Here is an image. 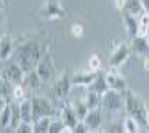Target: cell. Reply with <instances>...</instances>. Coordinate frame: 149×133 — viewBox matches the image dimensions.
Returning <instances> with one entry per match:
<instances>
[{
	"mask_svg": "<svg viewBox=\"0 0 149 133\" xmlns=\"http://www.w3.org/2000/svg\"><path fill=\"white\" fill-rule=\"evenodd\" d=\"M48 50V47H43L42 42L38 40V37L35 35H27L23 37L20 42L15 43V50H13V57L17 63L20 65L23 72L28 73L35 70L38 60L43 57V53Z\"/></svg>",
	"mask_w": 149,
	"mask_h": 133,
	"instance_id": "obj_1",
	"label": "cell"
},
{
	"mask_svg": "<svg viewBox=\"0 0 149 133\" xmlns=\"http://www.w3.org/2000/svg\"><path fill=\"white\" fill-rule=\"evenodd\" d=\"M124 108L128 112L129 117H133L136 122H139L141 125H148V106L146 101L133 90H126L124 91Z\"/></svg>",
	"mask_w": 149,
	"mask_h": 133,
	"instance_id": "obj_2",
	"label": "cell"
},
{
	"mask_svg": "<svg viewBox=\"0 0 149 133\" xmlns=\"http://www.w3.org/2000/svg\"><path fill=\"white\" fill-rule=\"evenodd\" d=\"M71 75L73 72L71 70H66L63 73H60V77L53 82L52 85V91L53 95L58 98V100H66L70 95V91L73 88V82H71Z\"/></svg>",
	"mask_w": 149,
	"mask_h": 133,
	"instance_id": "obj_3",
	"label": "cell"
},
{
	"mask_svg": "<svg viewBox=\"0 0 149 133\" xmlns=\"http://www.w3.org/2000/svg\"><path fill=\"white\" fill-rule=\"evenodd\" d=\"M101 108L108 110V112H119L121 108H124V91L118 90H106L101 95Z\"/></svg>",
	"mask_w": 149,
	"mask_h": 133,
	"instance_id": "obj_4",
	"label": "cell"
},
{
	"mask_svg": "<svg viewBox=\"0 0 149 133\" xmlns=\"http://www.w3.org/2000/svg\"><path fill=\"white\" fill-rule=\"evenodd\" d=\"M32 108H33V122H37L43 117H53L56 113L52 101L45 96H38V95H32Z\"/></svg>",
	"mask_w": 149,
	"mask_h": 133,
	"instance_id": "obj_5",
	"label": "cell"
},
{
	"mask_svg": "<svg viewBox=\"0 0 149 133\" xmlns=\"http://www.w3.org/2000/svg\"><path fill=\"white\" fill-rule=\"evenodd\" d=\"M129 57H131V47L128 43H124V42L116 43L111 50V55H109V67L119 68V67H123L128 62Z\"/></svg>",
	"mask_w": 149,
	"mask_h": 133,
	"instance_id": "obj_6",
	"label": "cell"
},
{
	"mask_svg": "<svg viewBox=\"0 0 149 133\" xmlns=\"http://www.w3.org/2000/svg\"><path fill=\"white\" fill-rule=\"evenodd\" d=\"M2 77L17 85V83H22L23 82L25 72H23V68L17 63L15 60L10 58V60H5V63H3V73H2Z\"/></svg>",
	"mask_w": 149,
	"mask_h": 133,
	"instance_id": "obj_7",
	"label": "cell"
},
{
	"mask_svg": "<svg viewBox=\"0 0 149 133\" xmlns=\"http://www.w3.org/2000/svg\"><path fill=\"white\" fill-rule=\"evenodd\" d=\"M40 17L47 20H56L65 17V8L61 7L60 0H45L43 7L40 8Z\"/></svg>",
	"mask_w": 149,
	"mask_h": 133,
	"instance_id": "obj_8",
	"label": "cell"
},
{
	"mask_svg": "<svg viewBox=\"0 0 149 133\" xmlns=\"http://www.w3.org/2000/svg\"><path fill=\"white\" fill-rule=\"evenodd\" d=\"M35 72L38 73L40 80H42L43 83H47L52 80V75H53V60H52V55L50 52H45L43 53V57L38 60L37 67H35Z\"/></svg>",
	"mask_w": 149,
	"mask_h": 133,
	"instance_id": "obj_9",
	"label": "cell"
},
{
	"mask_svg": "<svg viewBox=\"0 0 149 133\" xmlns=\"http://www.w3.org/2000/svg\"><path fill=\"white\" fill-rule=\"evenodd\" d=\"M104 77H106V82H108V85H109V88L118 90V91L128 90V82H126V78L118 72V68H113L111 67V68L104 73Z\"/></svg>",
	"mask_w": 149,
	"mask_h": 133,
	"instance_id": "obj_10",
	"label": "cell"
},
{
	"mask_svg": "<svg viewBox=\"0 0 149 133\" xmlns=\"http://www.w3.org/2000/svg\"><path fill=\"white\" fill-rule=\"evenodd\" d=\"M83 122L86 123V127L90 132H98L101 130V125H103V112L101 108H93L90 112L86 113V117L83 118Z\"/></svg>",
	"mask_w": 149,
	"mask_h": 133,
	"instance_id": "obj_11",
	"label": "cell"
},
{
	"mask_svg": "<svg viewBox=\"0 0 149 133\" xmlns=\"http://www.w3.org/2000/svg\"><path fill=\"white\" fill-rule=\"evenodd\" d=\"M100 72H93V70H85V72H78V73L71 75V82H73V87H88L93 83V80L98 77Z\"/></svg>",
	"mask_w": 149,
	"mask_h": 133,
	"instance_id": "obj_12",
	"label": "cell"
},
{
	"mask_svg": "<svg viewBox=\"0 0 149 133\" xmlns=\"http://www.w3.org/2000/svg\"><path fill=\"white\" fill-rule=\"evenodd\" d=\"M13 50H15V40L12 38V35L3 33L0 37V60H10L13 57Z\"/></svg>",
	"mask_w": 149,
	"mask_h": 133,
	"instance_id": "obj_13",
	"label": "cell"
},
{
	"mask_svg": "<svg viewBox=\"0 0 149 133\" xmlns=\"http://www.w3.org/2000/svg\"><path fill=\"white\" fill-rule=\"evenodd\" d=\"M131 50H133L136 55L139 57H149V40L148 37H141V35H136L133 37V42H131Z\"/></svg>",
	"mask_w": 149,
	"mask_h": 133,
	"instance_id": "obj_14",
	"label": "cell"
},
{
	"mask_svg": "<svg viewBox=\"0 0 149 133\" xmlns=\"http://www.w3.org/2000/svg\"><path fill=\"white\" fill-rule=\"evenodd\" d=\"M123 25H124L126 33L129 37H136L139 28V17H134L128 12H123Z\"/></svg>",
	"mask_w": 149,
	"mask_h": 133,
	"instance_id": "obj_15",
	"label": "cell"
},
{
	"mask_svg": "<svg viewBox=\"0 0 149 133\" xmlns=\"http://www.w3.org/2000/svg\"><path fill=\"white\" fill-rule=\"evenodd\" d=\"M42 83H43V82L40 80V77H38V73L35 72V70L25 73V78H23V82H22V85L27 88V91H28V95H30V96H32V93L37 90Z\"/></svg>",
	"mask_w": 149,
	"mask_h": 133,
	"instance_id": "obj_16",
	"label": "cell"
},
{
	"mask_svg": "<svg viewBox=\"0 0 149 133\" xmlns=\"http://www.w3.org/2000/svg\"><path fill=\"white\" fill-rule=\"evenodd\" d=\"M60 117H61V120L65 122V125H68V127H71V128H74V125L80 122L78 115L74 113L73 106L70 105V103H65V105L61 106V110H60Z\"/></svg>",
	"mask_w": 149,
	"mask_h": 133,
	"instance_id": "obj_17",
	"label": "cell"
},
{
	"mask_svg": "<svg viewBox=\"0 0 149 133\" xmlns=\"http://www.w3.org/2000/svg\"><path fill=\"white\" fill-rule=\"evenodd\" d=\"M10 108H12V115H10V125L5 128V132H15L17 127L22 122V113H20V105L18 101L12 100L10 101Z\"/></svg>",
	"mask_w": 149,
	"mask_h": 133,
	"instance_id": "obj_18",
	"label": "cell"
},
{
	"mask_svg": "<svg viewBox=\"0 0 149 133\" xmlns=\"http://www.w3.org/2000/svg\"><path fill=\"white\" fill-rule=\"evenodd\" d=\"M88 90L96 91V93H100V95H103L106 90H109V85H108L106 77H104V73H103V72H100V73H98V77L93 80V83L88 87Z\"/></svg>",
	"mask_w": 149,
	"mask_h": 133,
	"instance_id": "obj_19",
	"label": "cell"
},
{
	"mask_svg": "<svg viewBox=\"0 0 149 133\" xmlns=\"http://www.w3.org/2000/svg\"><path fill=\"white\" fill-rule=\"evenodd\" d=\"M123 12H128V13H131V15H134V17H141L144 13L143 2H141V0H128Z\"/></svg>",
	"mask_w": 149,
	"mask_h": 133,
	"instance_id": "obj_20",
	"label": "cell"
},
{
	"mask_svg": "<svg viewBox=\"0 0 149 133\" xmlns=\"http://www.w3.org/2000/svg\"><path fill=\"white\" fill-rule=\"evenodd\" d=\"M83 100H85L86 106H88L90 110H93V108H101V95L96 93V91L88 90L86 95L83 96Z\"/></svg>",
	"mask_w": 149,
	"mask_h": 133,
	"instance_id": "obj_21",
	"label": "cell"
},
{
	"mask_svg": "<svg viewBox=\"0 0 149 133\" xmlns=\"http://www.w3.org/2000/svg\"><path fill=\"white\" fill-rule=\"evenodd\" d=\"M48 133H73V128L65 125V122L61 118H53L50 123V130Z\"/></svg>",
	"mask_w": 149,
	"mask_h": 133,
	"instance_id": "obj_22",
	"label": "cell"
},
{
	"mask_svg": "<svg viewBox=\"0 0 149 133\" xmlns=\"http://www.w3.org/2000/svg\"><path fill=\"white\" fill-rule=\"evenodd\" d=\"M123 132L126 133H138L141 132V123L136 122L133 117H126L124 120H123Z\"/></svg>",
	"mask_w": 149,
	"mask_h": 133,
	"instance_id": "obj_23",
	"label": "cell"
},
{
	"mask_svg": "<svg viewBox=\"0 0 149 133\" xmlns=\"http://www.w3.org/2000/svg\"><path fill=\"white\" fill-rule=\"evenodd\" d=\"M52 120H53V117H43L40 120H37V122H33V125H35V133H48Z\"/></svg>",
	"mask_w": 149,
	"mask_h": 133,
	"instance_id": "obj_24",
	"label": "cell"
},
{
	"mask_svg": "<svg viewBox=\"0 0 149 133\" xmlns=\"http://www.w3.org/2000/svg\"><path fill=\"white\" fill-rule=\"evenodd\" d=\"M71 106H73L74 113L78 115V118H80V120H83V118L86 117V113L90 112V108L86 106L85 100H76V101H73V103H71Z\"/></svg>",
	"mask_w": 149,
	"mask_h": 133,
	"instance_id": "obj_25",
	"label": "cell"
},
{
	"mask_svg": "<svg viewBox=\"0 0 149 133\" xmlns=\"http://www.w3.org/2000/svg\"><path fill=\"white\" fill-rule=\"evenodd\" d=\"M28 95V91L27 88L22 85V83H17L15 87H13V91H12V100H15V101H22L23 98H27Z\"/></svg>",
	"mask_w": 149,
	"mask_h": 133,
	"instance_id": "obj_26",
	"label": "cell"
},
{
	"mask_svg": "<svg viewBox=\"0 0 149 133\" xmlns=\"http://www.w3.org/2000/svg\"><path fill=\"white\" fill-rule=\"evenodd\" d=\"M13 87H15V83H12V82H8L7 78H0V95L7 96V98H12V91H13Z\"/></svg>",
	"mask_w": 149,
	"mask_h": 133,
	"instance_id": "obj_27",
	"label": "cell"
},
{
	"mask_svg": "<svg viewBox=\"0 0 149 133\" xmlns=\"http://www.w3.org/2000/svg\"><path fill=\"white\" fill-rule=\"evenodd\" d=\"M10 115H12V108H10V101H8V105L3 108V112L0 113V130L5 132V128L10 125Z\"/></svg>",
	"mask_w": 149,
	"mask_h": 133,
	"instance_id": "obj_28",
	"label": "cell"
},
{
	"mask_svg": "<svg viewBox=\"0 0 149 133\" xmlns=\"http://www.w3.org/2000/svg\"><path fill=\"white\" fill-rule=\"evenodd\" d=\"M101 58H100V55H96V53H93L90 58H88V68L93 70V72H101Z\"/></svg>",
	"mask_w": 149,
	"mask_h": 133,
	"instance_id": "obj_29",
	"label": "cell"
},
{
	"mask_svg": "<svg viewBox=\"0 0 149 133\" xmlns=\"http://www.w3.org/2000/svg\"><path fill=\"white\" fill-rule=\"evenodd\" d=\"M15 132L17 133H35V125H33V122H23L22 120Z\"/></svg>",
	"mask_w": 149,
	"mask_h": 133,
	"instance_id": "obj_30",
	"label": "cell"
},
{
	"mask_svg": "<svg viewBox=\"0 0 149 133\" xmlns=\"http://www.w3.org/2000/svg\"><path fill=\"white\" fill-rule=\"evenodd\" d=\"M70 32H71V35H73L74 38H81L83 35H85V27L81 25V23H71V27H70Z\"/></svg>",
	"mask_w": 149,
	"mask_h": 133,
	"instance_id": "obj_31",
	"label": "cell"
},
{
	"mask_svg": "<svg viewBox=\"0 0 149 133\" xmlns=\"http://www.w3.org/2000/svg\"><path fill=\"white\" fill-rule=\"evenodd\" d=\"M104 132H109V133H118V132H123V125H119L118 122H111L104 128Z\"/></svg>",
	"mask_w": 149,
	"mask_h": 133,
	"instance_id": "obj_32",
	"label": "cell"
},
{
	"mask_svg": "<svg viewBox=\"0 0 149 133\" xmlns=\"http://www.w3.org/2000/svg\"><path fill=\"white\" fill-rule=\"evenodd\" d=\"M86 132H90V130H88V127H86V123L83 120H80L73 128V133H86Z\"/></svg>",
	"mask_w": 149,
	"mask_h": 133,
	"instance_id": "obj_33",
	"label": "cell"
},
{
	"mask_svg": "<svg viewBox=\"0 0 149 133\" xmlns=\"http://www.w3.org/2000/svg\"><path fill=\"white\" fill-rule=\"evenodd\" d=\"M3 28H5V17H3V12L0 10V37L3 35Z\"/></svg>",
	"mask_w": 149,
	"mask_h": 133,
	"instance_id": "obj_34",
	"label": "cell"
},
{
	"mask_svg": "<svg viewBox=\"0 0 149 133\" xmlns=\"http://www.w3.org/2000/svg\"><path fill=\"white\" fill-rule=\"evenodd\" d=\"M8 105V98L7 96H3V95H0V113L3 112V108Z\"/></svg>",
	"mask_w": 149,
	"mask_h": 133,
	"instance_id": "obj_35",
	"label": "cell"
},
{
	"mask_svg": "<svg viewBox=\"0 0 149 133\" xmlns=\"http://www.w3.org/2000/svg\"><path fill=\"white\" fill-rule=\"evenodd\" d=\"M126 2H128V0H114V5H116V8H118L119 12H123V10H124Z\"/></svg>",
	"mask_w": 149,
	"mask_h": 133,
	"instance_id": "obj_36",
	"label": "cell"
},
{
	"mask_svg": "<svg viewBox=\"0 0 149 133\" xmlns=\"http://www.w3.org/2000/svg\"><path fill=\"white\" fill-rule=\"evenodd\" d=\"M141 2H143L144 12H148V13H149V0H141Z\"/></svg>",
	"mask_w": 149,
	"mask_h": 133,
	"instance_id": "obj_37",
	"label": "cell"
},
{
	"mask_svg": "<svg viewBox=\"0 0 149 133\" xmlns=\"http://www.w3.org/2000/svg\"><path fill=\"white\" fill-rule=\"evenodd\" d=\"M3 63H5V62L0 60V78H2V73H3Z\"/></svg>",
	"mask_w": 149,
	"mask_h": 133,
	"instance_id": "obj_38",
	"label": "cell"
},
{
	"mask_svg": "<svg viewBox=\"0 0 149 133\" xmlns=\"http://www.w3.org/2000/svg\"><path fill=\"white\" fill-rule=\"evenodd\" d=\"M146 127H148V130H149V110H148V125H146Z\"/></svg>",
	"mask_w": 149,
	"mask_h": 133,
	"instance_id": "obj_39",
	"label": "cell"
}]
</instances>
